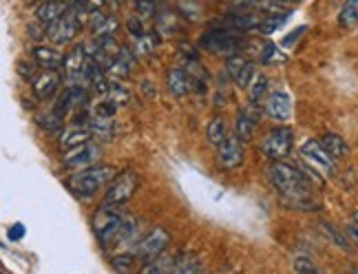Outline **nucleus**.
Instances as JSON below:
<instances>
[{
  "label": "nucleus",
  "instance_id": "nucleus-1",
  "mask_svg": "<svg viewBox=\"0 0 358 274\" xmlns=\"http://www.w3.org/2000/svg\"><path fill=\"white\" fill-rule=\"evenodd\" d=\"M268 177H270V184L277 188L285 199H290L296 208H308V206H312V186L308 182V177L299 168L274 159L268 166Z\"/></svg>",
  "mask_w": 358,
  "mask_h": 274
},
{
  "label": "nucleus",
  "instance_id": "nucleus-2",
  "mask_svg": "<svg viewBox=\"0 0 358 274\" xmlns=\"http://www.w3.org/2000/svg\"><path fill=\"white\" fill-rule=\"evenodd\" d=\"M117 177V168L108 164H95L91 168L78 171L66 180V188L76 197H93L100 188L108 186Z\"/></svg>",
  "mask_w": 358,
  "mask_h": 274
},
{
  "label": "nucleus",
  "instance_id": "nucleus-3",
  "mask_svg": "<svg viewBox=\"0 0 358 274\" xmlns=\"http://www.w3.org/2000/svg\"><path fill=\"white\" fill-rule=\"evenodd\" d=\"M124 222H127V217H124V212L120 210V206L104 203V206H100L98 210H95L91 224H93L95 237L100 239V243L108 245V243H113L117 239Z\"/></svg>",
  "mask_w": 358,
  "mask_h": 274
},
{
  "label": "nucleus",
  "instance_id": "nucleus-4",
  "mask_svg": "<svg viewBox=\"0 0 358 274\" xmlns=\"http://www.w3.org/2000/svg\"><path fill=\"white\" fill-rule=\"evenodd\" d=\"M248 45V40L239 31H228V29H213L206 31L199 38V47L215 56H235L243 47Z\"/></svg>",
  "mask_w": 358,
  "mask_h": 274
},
{
  "label": "nucleus",
  "instance_id": "nucleus-5",
  "mask_svg": "<svg viewBox=\"0 0 358 274\" xmlns=\"http://www.w3.org/2000/svg\"><path fill=\"white\" fill-rule=\"evenodd\" d=\"M169 243H171L169 232L164 228H153L148 235H144L135 243V257L144 264H150L164 254V250L169 248Z\"/></svg>",
  "mask_w": 358,
  "mask_h": 274
},
{
  "label": "nucleus",
  "instance_id": "nucleus-6",
  "mask_svg": "<svg viewBox=\"0 0 358 274\" xmlns=\"http://www.w3.org/2000/svg\"><path fill=\"white\" fill-rule=\"evenodd\" d=\"M137 186H140V175L133 171H124L120 173L115 180L108 186L106 195H104V203L108 206H124L133 195Z\"/></svg>",
  "mask_w": 358,
  "mask_h": 274
},
{
  "label": "nucleus",
  "instance_id": "nucleus-7",
  "mask_svg": "<svg viewBox=\"0 0 358 274\" xmlns=\"http://www.w3.org/2000/svg\"><path fill=\"white\" fill-rule=\"evenodd\" d=\"M292 142H294V131L290 127H277L261 140V150L270 159H283L290 153Z\"/></svg>",
  "mask_w": 358,
  "mask_h": 274
},
{
  "label": "nucleus",
  "instance_id": "nucleus-8",
  "mask_svg": "<svg viewBox=\"0 0 358 274\" xmlns=\"http://www.w3.org/2000/svg\"><path fill=\"white\" fill-rule=\"evenodd\" d=\"M301 157L306 159L312 168L321 171L325 175H332L336 171V159L325 150V146L316 140H308L301 144Z\"/></svg>",
  "mask_w": 358,
  "mask_h": 274
},
{
  "label": "nucleus",
  "instance_id": "nucleus-9",
  "mask_svg": "<svg viewBox=\"0 0 358 274\" xmlns=\"http://www.w3.org/2000/svg\"><path fill=\"white\" fill-rule=\"evenodd\" d=\"M100 155H102V150H100V146H95L93 142H89V144H85V146H80V148H76V150H69V153H64V166L69 168V171H85V168H91V166H95L98 164V159H100Z\"/></svg>",
  "mask_w": 358,
  "mask_h": 274
},
{
  "label": "nucleus",
  "instance_id": "nucleus-10",
  "mask_svg": "<svg viewBox=\"0 0 358 274\" xmlns=\"http://www.w3.org/2000/svg\"><path fill=\"white\" fill-rule=\"evenodd\" d=\"M217 159L224 168H237L245 159V148L243 142L237 135H228L226 140L217 146Z\"/></svg>",
  "mask_w": 358,
  "mask_h": 274
},
{
  "label": "nucleus",
  "instance_id": "nucleus-11",
  "mask_svg": "<svg viewBox=\"0 0 358 274\" xmlns=\"http://www.w3.org/2000/svg\"><path fill=\"white\" fill-rule=\"evenodd\" d=\"M226 71L232 78L237 87H250L255 73V62L248 60L243 53H235V56H228L226 60Z\"/></svg>",
  "mask_w": 358,
  "mask_h": 274
},
{
  "label": "nucleus",
  "instance_id": "nucleus-12",
  "mask_svg": "<svg viewBox=\"0 0 358 274\" xmlns=\"http://www.w3.org/2000/svg\"><path fill=\"white\" fill-rule=\"evenodd\" d=\"M261 120V106L250 102L245 104L241 111L237 113V122H235V135L239 137L241 142H250L252 135H255V129Z\"/></svg>",
  "mask_w": 358,
  "mask_h": 274
},
{
  "label": "nucleus",
  "instance_id": "nucleus-13",
  "mask_svg": "<svg viewBox=\"0 0 358 274\" xmlns=\"http://www.w3.org/2000/svg\"><path fill=\"white\" fill-rule=\"evenodd\" d=\"M85 104H87V89L82 85H71L64 89V93L60 95V100L56 102V108H53V111H56L60 117H64L73 111H82Z\"/></svg>",
  "mask_w": 358,
  "mask_h": 274
},
{
  "label": "nucleus",
  "instance_id": "nucleus-14",
  "mask_svg": "<svg viewBox=\"0 0 358 274\" xmlns=\"http://www.w3.org/2000/svg\"><path fill=\"white\" fill-rule=\"evenodd\" d=\"M264 111L268 113V117L277 120V122H285L292 115V100L290 95L283 91H274L268 95V100L264 104Z\"/></svg>",
  "mask_w": 358,
  "mask_h": 274
},
{
  "label": "nucleus",
  "instance_id": "nucleus-15",
  "mask_svg": "<svg viewBox=\"0 0 358 274\" xmlns=\"http://www.w3.org/2000/svg\"><path fill=\"white\" fill-rule=\"evenodd\" d=\"M60 85H62V75L58 71H43L34 82V93L38 100H51L58 93Z\"/></svg>",
  "mask_w": 358,
  "mask_h": 274
},
{
  "label": "nucleus",
  "instance_id": "nucleus-16",
  "mask_svg": "<svg viewBox=\"0 0 358 274\" xmlns=\"http://www.w3.org/2000/svg\"><path fill=\"white\" fill-rule=\"evenodd\" d=\"M91 137H93V131L89 127H69L62 137H60V148L64 150V153H69V150H76L80 146H85L91 142Z\"/></svg>",
  "mask_w": 358,
  "mask_h": 274
},
{
  "label": "nucleus",
  "instance_id": "nucleus-17",
  "mask_svg": "<svg viewBox=\"0 0 358 274\" xmlns=\"http://www.w3.org/2000/svg\"><path fill=\"white\" fill-rule=\"evenodd\" d=\"M117 20L113 16L102 11H91V18H89V29L95 38H108L117 31Z\"/></svg>",
  "mask_w": 358,
  "mask_h": 274
},
{
  "label": "nucleus",
  "instance_id": "nucleus-18",
  "mask_svg": "<svg viewBox=\"0 0 358 274\" xmlns=\"http://www.w3.org/2000/svg\"><path fill=\"white\" fill-rule=\"evenodd\" d=\"M166 87L175 98H184V95H188L192 89H195L192 78L184 71V68H171L166 73Z\"/></svg>",
  "mask_w": 358,
  "mask_h": 274
},
{
  "label": "nucleus",
  "instance_id": "nucleus-19",
  "mask_svg": "<svg viewBox=\"0 0 358 274\" xmlns=\"http://www.w3.org/2000/svg\"><path fill=\"white\" fill-rule=\"evenodd\" d=\"M34 60H36L38 66H43L45 71H56L58 66L64 64L62 53L58 49H53V47H47V45H38L34 49Z\"/></svg>",
  "mask_w": 358,
  "mask_h": 274
},
{
  "label": "nucleus",
  "instance_id": "nucleus-20",
  "mask_svg": "<svg viewBox=\"0 0 358 274\" xmlns=\"http://www.w3.org/2000/svg\"><path fill=\"white\" fill-rule=\"evenodd\" d=\"M66 11H69V5L60 3V0H49V3H43L36 9V18L40 24L51 27L56 20H60Z\"/></svg>",
  "mask_w": 358,
  "mask_h": 274
},
{
  "label": "nucleus",
  "instance_id": "nucleus-21",
  "mask_svg": "<svg viewBox=\"0 0 358 274\" xmlns=\"http://www.w3.org/2000/svg\"><path fill=\"white\" fill-rule=\"evenodd\" d=\"M155 31L164 38V36H171V34H177L179 31V18L175 11H169V9H162L157 11L155 16Z\"/></svg>",
  "mask_w": 358,
  "mask_h": 274
},
{
  "label": "nucleus",
  "instance_id": "nucleus-22",
  "mask_svg": "<svg viewBox=\"0 0 358 274\" xmlns=\"http://www.w3.org/2000/svg\"><path fill=\"white\" fill-rule=\"evenodd\" d=\"M338 24L341 29L352 31L358 27V0H345V5L341 7L338 13Z\"/></svg>",
  "mask_w": 358,
  "mask_h": 274
},
{
  "label": "nucleus",
  "instance_id": "nucleus-23",
  "mask_svg": "<svg viewBox=\"0 0 358 274\" xmlns=\"http://www.w3.org/2000/svg\"><path fill=\"white\" fill-rule=\"evenodd\" d=\"M206 135H208V142H210L213 146H219V144H222V142L226 140V137L230 135L226 117H224V115H215V117L210 120V124H208V131H206Z\"/></svg>",
  "mask_w": 358,
  "mask_h": 274
},
{
  "label": "nucleus",
  "instance_id": "nucleus-24",
  "mask_svg": "<svg viewBox=\"0 0 358 274\" xmlns=\"http://www.w3.org/2000/svg\"><path fill=\"white\" fill-rule=\"evenodd\" d=\"M321 144L325 146V150H327V153L332 155L334 159H341V157H345V155L350 153V146H348V142L343 140L341 135H334V133H327V135H323Z\"/></svg>",
  "mask_w": 358,
  "mask_h": 274
},
{
  "label": "nucleus",
  "instance_id": "nucleus-25",
  "mask_svg": "<svg viewBox=\"0 0 358 274\" xmlns=\"http://www.w3.org/2000/svg\"><path fill=\"white\" fill-rule=\"evenodd\" d=\"M159 40H162V36L157 31L155 34H144L140 38H135V53H137V56H150V53L157 49Z\"/></svg>",
  "mask_w": 358,
  "mask_h": 274
},
{
  "label": "nucleus",
  "instance_id": "nucleus-26",
  "mask_svg": "<svg viewBox=\"0 0 358 274\" xmlns=\"http://www.w3.org/2000/svg\"><path fill=\"white\" fill-rule=\"evenodd\" d=\"M177 9L184 18H188L190 22H197L203 16V7L197 3V0H177Z\"/></svg>",
  "mask_w": 358,
  "mask_h": 274
},
{
  "label": "nucleus",
  "instance_id": "nucleus-27",
  "mask_svg": "<svg viewBox=\"0 0 358 274\" xmlns=\"http://www.w3.org/2000/svg\"><path fill=\"white\" fill-rule=\"evenodd\" d=\"M248 93H250V102L261 104V100L268 95V78L264 73H257L250 82V91Z\"/></svg>",
  "mask_w": 358,
  "mask_h": 274
},
{
  "label": "nucleus",
  "instance_id": "nucleus-28",
  "mask_svg": "<svg viewBox=\"0 0 358 274\" xmlns=\"http://www.w3.org/2000/svg\"><path fill=\"white\" fill-rule=\"evenodd\" d=\"M197 257L195 254H182L175 259L171 274H197Z\"/></svg>",
  "mask_w": 358,
  "mask_h": 274
},
{
  "label": "nucleus",
  "instance_id": "nucleus-29",
  "mask_svg": "<svg viewBox=\"0 0 358 274\" xmlns=\"http://www.w3.org/2000/svg\"><path fill=\"white\" fill-rule=\"evenodd\" d=\"M104 98H108L113 104H117V106H124L129 100H131V91L124 87V85H120V82H115V80H111V87H108V93L104 95Z\"/></svg>",
  "mask_w": 358,
  "mask_h": 274
},
{
  "label": "nucleus",
  "instance_id": "nucleus-30",
  "mask_svg": "<svg viewBox=\"0 0 358 274\" xmlns=\"http://www.w3.org/2000/svg\"><path fill=\"white\" fill-rule=\"evenodd\" d=\"M259 58H261V62H268V64H277V62H283L285 60L283 51L277 45H274V43H264Z\"/></svg>",
  "mask_w": 358,
  "mask_h": 274
},
{
  "label": "nucleus",
  "instance_id": "nucleus-31",
  "mask_svg": "<svg viewBox=\"0 0 358 274\" xmlns=\"http://www.w3.org/2000/svg\"><path fill=\"white\" fill-rule=\"evenodd\" d=\"M89 129L93 131V135L108 137L113 133V117H91Z\"/></svg>",
  "mask_w": 358,
  "mask_h": 274
},
{
  "label": "nucleus",
  "instance_id": "nucleus-32",
  "mask_svg": "<svg viewBox=\"0 0 358 274\" xmlns=\"http://www.w3.org/2000/svg\"><path fill=\"white\" fill-rule=\"evenodd\" d=\"M173 264H175V261H171V259L159 257V259H155V261L146 264V266L142 268V272H140V274H171Z\"/></svg>",
  "mask_w": 358,
  "mask_h": 274
},
{
  "label": "nucleus",
  "instance_id": "nucleus-33",
  "mask_svg": "<svg viewBox=\"0 0 358 274\" xmlns=\"http://www.w3.org/2000/svg\"><path fill=\"white\" fill-rule=\"evenodd\" d=\"M115 111H117V104H113L108 98H102L98 104L93 106V115L91 117H113L115 115Z\"/></svg>",
  "mask_w": 358,
  "mask_h": 274
},
{
  "label": "nucleus",
  "instance_id": "nucleus-34",
  "mask_svg": "<svg viewBox=\"0 0 358 274\" xmlns=\"http://www.w3.org/2000/svg\"><path fill=\"white\" fill-rule=\"evenodd\" d=\"M292 266H294V270L299 274H325L319 266H316L314 261H310V259H306V257H294Z\"/></svg>",
  "mask_w": 358,
  "mask_h": 274
},
{
  "label": "nucleus",
  "instance_id": "nucleus-35",
  "mask_svg": "<svg viewBox=\"0 0 358 274\" xmlns=\"http://www.w3.org/2000/svg\"><path fill=\"white\" fill-rule=\"evenodd\" d=\"M135 11H137V16L144 18V20L157 16V9H155V3H153V0H137Z\"/></svg>",
  "mask_w": 358,
  "mask_h": 274
},
{
  "label": "nucleus",
  "instance_id": "nucleus-36",
  "mask_svg": "<svg viewBox=\"0 0 358 274\" xmlns=\"http://www.w3.org/2000/svg\"><path fill=\"white\" fill-rule=\"evenodd\" d=\"M127 31H129V36H133V38L144 36V34H146L144 18H140V16H137V13H135V16H131V18L127 20Z\"/></svg>",
  "mask_w": 358,
  "mask_h": 274
},
{
  "label": "nucleus",
  "instance_id": "nucleus-37",
  "mask_svg": "<svg viewBox=\"0 0 358 274\" xmlns=\"http://www.w3.org/2000/svg\"><path fill=\"white\" fill-rule=\"evenodd\" d=\"M22 235H24V226H22V224H13V226L9 228V239H11V241H20Z\"/></svg>",
  "mask_w": 358,
  "mask_h": 274
},
{
  "label": "nucleus",
  "instance_id": "nucleus-38",
  "mask_svg": "<svg viewBox=\"0 0 358 274\" xmlns=\"http://www.w3.org/2000/svg\"><path fill=\"white\" fill-rule=\"evenodd\" d=\"M142 91H144V95H146V98H157V89H155V85H153V82H148V80H144L142 82Z\"/></svg>",
  "mask_w": 358,
  "mask_h": 274
},
{
  "label": "nucleus",
  "instance_id": "nucleus-39",
  "mask_svg": "<svg viewBox=\"0 0 358 274\" xmlns=\"http://www.w3.org/2000/svg\"><path fill=\"white\" fill-rule=\"evenodd\" d=\"M80 3L85 5L89 11H98V9L104 7V0H80Z\"/></svg>",
  "mask_w": 358,
  "mask_h": 274
},
{
  "label": "nucleus",
  "instance_id": "nucleus-40",
  "mask_svg": "<svg viewBox=\"0 0 358 274\" xmlns=\"http://www.w3.org/2000/svg\"><path fill=\"white\" fill-rule=\"evenodd\" d=\"M18 68H20V75H22L24 80H31V78H34V66H31V64L27 66L24 62H20V64H18Z\"/></svg>",
  "mask_w": 358,
  "mask_h": 274
},
{
  "label": "nucleus",
  "instance_id": "nucleus-41",
  "mask_svg": "<svg viewBox=\"0 0 358 274\" xmlns=\"http://www.w3.org/2000/svg\"><path fill=\"white\" fill-rule=\"evenodd\" d=\"M235 5H237L239 9H257L259 0H235Z\"/></svg>",
  "mask_w": 358,
  "mask_h": 274
},
{
  "label": "nucleus",
  "instance_id": "nucleus-42",
  "mask_svg": "<svg viewBox=\"0 0 358 274\" xmlns=\"http://www.w3.org/2000/svg\"><path fill=\"white\" fill-rule=\"evenodd\" d=\"M348 235H350V237H352V241L358 245V224H356V222L348 226Z\"/></svg>",
  "mask_w": 358,
  "mask_h": 274
},
{
  "label": "nucleus",
  "instance_id": "nucleus-43",
  "mask_svg": "<svg viewBox=\"0 0 358 274\" xmlns=\"http://www.w3.org/2000/svg\"><path fill=\"white\" fill-rule=\"evenodd\" d=\"M279 3H283V5H287V3H294V0H279Z\"/></svg>",
  "mask_w": 358,
  "mask_h": 274
},
{
  "label": "nucleus",
  "instance_id": "nucleus-44",
  "mask_svg": "<svg viewBox=\"0 0 358 274\" xmlns=\"http://www.w3.org/2000/svg\"><path fill=\"white\" fill-rule=\"evenodd\" d=\"M354 222H356V224H358V210H356V212H354Z\"/></svg>",
  "mask_w": 358,
  "mask_h": 274
},
{
  "label": "nucleus",
  "instance_id": "nucleus-45",
  "mask_svg": "<svg viewBox=\"0 0 358 274\" xmlns=\"http://www.w3.org/2000/svg\"><path fill=\"white\" fill-rule=\"evenodd\" d=\"M153 3H159V0H153Z\"/></svg>",
  "mask_w": 358,
  "mask_h": 274
},
{
  "label": "nucleus",
  "instance_id": "nucleus-46",
  "mask_svg": "<svg viewBox=\"0 0 358 274\" xmlns=\"http://www.w3.org/2000/svg\"><path fill=\"white\" fill-rule=\"evenodd\" d=\"M43 3H49V0H43Z\"/></svg>",
  "mask_w": 358,
  "mask_h": 274
}]
</instances>
